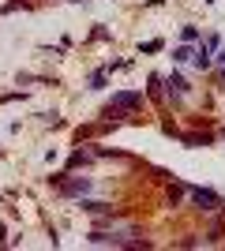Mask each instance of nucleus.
Segmentation results:
<instances>
[{
    "instance_id": "obj_4",
    "label": "nucleus",
    "mask_w": 225,
    "mask_h": 251,
    "mask_svg": "<svg viewBox=\"0 0 225 251\" xmlns=\"http://www.w3.org/2000/svg\"><path fill=\"white\" fill-rule=\"evenodd\" d=\"M86 188H90V180H72V184H64V195H79Z\"/></svg>"
},
{
    "instance_id": "obj_5",
    "label": "nucleus",
    "mask_w": 225,
    "mask_h": 251,
    "mask_svg": "<svg viewBox=\"0 0 225 251\" xmlns=\"http://www.w3.org/2000/svg\"><path fill=\"white\" fill-rule=\"evenodd\" d=\"M195 64H199V68H210V52L199 49V52H195Z\"/></svg>"
},
{
    "instance_id": "obj_1",
    "label": "nucleus",
    "mask_w": 225,
    "mask_h": 251,
    "mask_svg": "<svg viewBox=\"0 0 225 251\" xmlns=\"http://www.w3.org/2000/svg\"><path fill=\"white\" fill-rule=\"evenodd\" d=\"M192 202H195V206H203V210H214L218 206V195H214V191H206V188H195L192 191Z\"/></svg>"
},
{
    "instance_id": "obj_2",
    "label": "nucleus",
    "mask_w": 225,
    "mask_h": 251,
    "mask_svg": "<svg viewBox=\"0 0 225 251\" xmlns=\"http://www.w3.org/2000/svg\"><path fill=\"white\" fill-rule=\"evenodd\" d=\"M139 101H143L139 94H117V98H113V105H117V109H135Z\"/></svg>"
},
{
    "instance_id": "obj_3",
    "label": "nucleus",
    "mask_w": 225,
    "mask_h": 251,
    "mask_svg": "<svg viewBox=\"0 0 225 251\" xmlns=\"http://www.w3.org/2000/svg\"><path fill=\"white\" fill-rule=\"evenodd\" d=\"M169 94H176V98L188 94V83H184L180 75H169Z\"/></svg>"
}]
</instances>
